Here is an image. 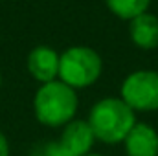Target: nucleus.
Here are the masks:
<instances>
[{
	"label": "nucleus",
	"instance_id": "f257e3e1",
	"mask_svg": "<svg viewBox=\"0 0 158 156\" xmlns=\"http://www.w3.org/2000/svg\"><path fill=\"white\" fill-rule=\"evenodd\" d=\"M88 125L96 140L114 145L123 143L127 134L136 125V116L121 97H105L90 109Z\"/></svg>",
	"mask_w": 158,
	"mask_h": 156
},
{
	"label": "nucleus",
	"instance_id": "f03ea898",
	"mask_svg": "<svg viewBox=\"0 0 158 156\" xmlns=\"http://www.w3.org/2000/svg\"><path fill=\"white\" fill-rule=\"evenodd\" d=\"M77 107L79 101L76 90L59 79L40 84L33 99V112L37 121L53 129L70 123L77 112Z\"/></svg>",
	"mask_w": 158,
	"mask_h": 156
},
{
	"label": "nucleus",
	"instance_id": "7ed1b4c3",
	"mask_svg": "<svg viewBox=\"0 0 158 156\" xmlns=\"http://www.w3.org/2000/svg\"><path fill=\"white\" fill-rule=\"evenodd\" d=\"M103 72L99 53L90 46H72L59 55V81L74 90L92 86Z\"/></svg>",
	"mask_w": 158,
	"mask_h": 156
},
{
	"label": "nucleus",
	"instance_id": "20e7f679",
	"mask_svg": "<svg viewBox=\"0 0 158 156\" xmlns=\"http://www.w3.org/2000/svg\"><path fill=\"white\" fill-rule=\"evenodd\" d=\"M119 96L134 112L158 110V72L155 70L131 72L121 83Z\"/></svg>",
	"mask_w": 158,
	"mask_h": 156
},
{
	"label": "nucleus",
	"instance_id": "39448f33",
	"mask_svg": "<svg viewBox=\"0 0 158 156\" xmlns=\"http://www.w3.org/2000/svg\"><path fill=\"white\" fill-rule=\"evenodd\" d=\"M94 142H96V136L88 121H83V119H72L70 123H66L59 140V143L72 156L90 154Z\"/></svg>",
	"mask_w": 158,
	"mask_h": 156
},
{
	"label": "nucleus",
	"instance_id": "423d86ee",
	"mask_svg": "<svg viewBox=\"0 0 158 156\" xmlns=\"http://www.w3.org/2000/svg\"><path fill=\"white\" fill-rule=\"evenodd\" d=\"M28 72L40 84L59 77V53L50 46H35L28 55Z\"/></svg>",
	"mask_w": 158,
	"mask_h": 156
},
{
	"label": "nucleus",
	"instance_id": "0eeeda50",
	"mask_svg": "<svg viewBox=\"0 0 158 156\" xmlns=\"http://www.w3.org/2000/svg\"><path fill=\"white\" fill-rule=\"evenodd\" d=\"M123 145L127 156H158V132L147 123H136Z\"/></svg>",
	"mask_w": 158,
	"mask_h": 156
},
{
	"label": "nucleus",
	"instance_id": "6e6552de",
	"mask_svg": "<svg viewBox=\"0 0 158 156\" xmlns=\"http://www.w3.org/2000/svg\"><path fill=\"white\" fill-rule=\"evenodd\" d=\"M129 35L136 48L155 50L158 48V17L145 11L129 20Z\"/></svg>",
	"mask_w": 158,
	"mask_h": 156
},
{
	"label": "nucleus",
	"instance_id": "1a4fd4ad",
	"mask_svg": "<svg viewBox=\"0 0 158 156\" xmlns=\"http://www.w3.org/2000/svg\"><path fill=\"white\" fill-rule=\"evenodd\" d=\"M153 0H105V6L112 15L123 20H132L134 17L145 13Z\"/></svg>",
	"mask_w": 158,
	"mask_h": 156
},
{
	"label": "nucleus",
	"instance_id": "9d476101",
	"mask_svg": "<svg viewBox=\"0 0 158 156\" xmlns=\"http://www.w3.org/2000/svg\"><path fill=\"white\" fill-rule=\"evenodd\" d=\"M30 156H72L59 142H42L33 147Z\"/></svg>",
	"mask_w": 158,
	"mask_h": 156
},
{
	"label": "nucleus",
	"instance_id": "9b49d317",
	"mask_svg": "<svg viewBox=\"0 0 158 156\" xmlns=\"http://www.w3.org/2000/svg\"><path fill=\"white\" fill-rule=\"evenodd\" d=\"M0 156H9V142L2 130H0Z\"/></svg>",
	"mask_w": 158,
	"mask_h": 156
},
{
	"label": "nucleus",
	"instance_id": "f8f14e48",
	"mask_svg": "<svg viewBox=\"0 0 158 156\" xmlns=\"http://www.w3.org/2000/svg\"><path fill=\"white\" fill-rule=\"evenodd\" d=\"M86 156H105V154H86Z\"/></svg>",
	"mask_w": 158,
	"mask_h": 156
},
{
	"label": "nucleus",
	"instance_id": "ddd939ff",
	"mask_svg": "<svg viewBox=\"0 0 158 156\" xmlns=\"http://www.w3.org/2000/svg\"><path fill=\"white\" fill-rule=\"evenodd\" d=\"M0 86H2V76H0Z\"/></svg>",
	"mask_w": 158,
	"mask_h": 156
}]
</instances>
